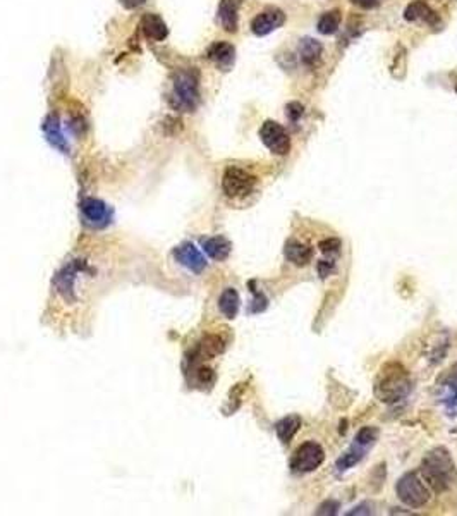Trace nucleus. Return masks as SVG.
<instances>
[{
	"label": "nucleus",
	"mask_w": 457,
	"mask_h": 516,
	"mask_svg": "<svg viewBox=\"0 0 457 516\" xmlns=\"http://www.w3.org/2000/svg\"><path fill=\"white\" fill-rule=\"evenodd\" d=\"M420 475L433 492H445L457 482V468L447 447L428 451L420 466Z\"/></svg>",
	"instance_id": "obj_1"
},
{
	"label": "nucleus",
	"mask_w": 457,
	"mask_h": 516,
	"mask_svg": "<svg viewBox=\"0 0 457 516\" xmlns=\"http://www.w3.org/2000/svg\"><path fill=\"white\" fill-rule=\"evenodd\" d=\"M199 78L194 67L183 69L174 76V86L168 97L171 107L179 112H194L199 103Z\"/></svg>",
	"instance_id": "obj_2"
},
{
	"label": "nucleus",
	"mask_w": 457,
	"mask_h": 516,
	"mask_svg": "<svg viewBox=\"0 0 457 516\" xmlns=\"http://www.w3.org/2000/svg\"><path fill=\"white\" fill-rule=\"evenodd\" d=\"M411 391L408 373L399 365H387L375 382V396L382 403H397Z\"/></svg>",
	"instance_id": "obj_3"
},
{
	"label": "nucleus",
	"mask_w": 457,
	"mask_h": 516,
	"mask_svg": "<svg viewBox=\"0 0 457 516\" xmlns=\"http://www.w3.org/2000/svg\"><path fill=\"white\" fill-rule=\"evenodd\" d=\"M397 498L406 504V506L414 508H423L432 498V492H430L428 484L423 480V477L416 472H409L397 482Z\"/></svg>",
	"instance_id": "obj_4"
},
{
	"label": "nucleus",
	"mask_w": 457,
	"mask_h": 516,
	"mask_svg": "<svg viewBox=\"0 0 457 516\" xmlns=\"http://www.w3.org/2000/svg\"><path fill=\"white\" fill-rule=\"evenodd\" d=\"M256 178L239 167H229L222 178V190L229 198H243L251 193Z\"/></svg>",
	"instance_id": "obj_5"
},
{
	"label": "nucleus",
	"mask_w": 457,
	"mask_h": 516,
	"mask_svg": "<svg viewBox=\"0 0 457 516\" xmlns=\"http://www.w3.org/2000/svg\"><path fill=\"white\" fill-rule=\"evenodd\" d=\"M325 460L324 447L317 442H305L296 449L293 460H291V470L294 473H310L314 472Z\"/></svg>",
	"instance_id": "obj_6"
},
{
	"label": "nucleus",
	"mask_w": 457,
	"mask_h": 516,
	"mask_svg": "<svg viewBox=\"0 0 457 516\" xmlns=\"http://www.w3.org/2000/svg\"><path fill=\"white\" fill-rule=\"evenodd\" d=\"M260 138L265 147L275 155H287L291 150V138L284 126L275 121H265L260 128Z\"/></svg>",
	"instance_id": "obj_7"
},
{
	"label": "nucleus",
	"mask_w": 457,
	"mask_h": 516,
	"mask_svg": "<svg viewBox=\"0 0 457 516\" xmlns=\"http://www.w3.org/2000/svg\"><path fill=\"white\" fill-rule=\"evenodd\" d=\"M79 210H81L84 225L91 229H103L112 220V210L98 198H84L79 204Z\"/></svg>",
	"instance_id": "obj_8"
},
{
	"label": "nucleus",
	"mask_w": 457,
	"mask_h": 516,
	"mask_svg": "<svg viewBox=\"0 0 457 516\" xmlns=\"http://www.w3.org/2000/svg\"><path fill=\"white\" fill-rule=\"evenodd\" d=\"M286 22V14L277 7H268V9L261 11V13L253 19L251 32L258 37H265V34L275 32V29L284 26Z\"/></svg>",
	"instance_id": "obj_9"
},
{
	"label": "nucleus",
	"mask_w": 457,
	"mask_h": 516,
	"mask_svg": "<svg viewBox=\"0 0 457 516\" xmlns=\"http://www.w3.org/2000/svg\"><path fill=\"white\" fill-rule=\"evenodd\" d=\"M174 258L178 260L180 265H184L186 269H190L191 272L201 274L206 269V260L201 255V251L191 243L180 244L174 250Z\"/></svg>",
	"instance_id": "obj_10"
},
{
	"label": "nucleus",
	"mask_w": 457,
	"mask_h": 516,
	"mask_svg": "<svg viewBox=\"0 0 457 516\" xmlns=\"http://www.w3.org/2000/svg\"><path fill=\"white\" fill-rule=\"evenodd\" d=\"M206 57H208L212 62L217 64L218 67L227 71V69L234 64V59H236V51L234 47L227 41H215L213 45H210L208 52H206Z\"/></svg>",
	"instance_id": "obj_11"
},
{
	"label": "nucleus",
	"mask_w": 457,
	"mask_h": 516,
	"mask_svg": "<svg viewBox=\"0 0 457 516\" xmlns=\"http://www.w3.org/2000/svg\"><path fill=\"white\" fill-rule=\"evenodd\" d=\"M243 0H220L218 6V21L225 32L234 33L237 29V13Z\"/></svg>",
	"instance_id": "obj_12"
},
{
	"label": "nucleus",
	"mask_w": 457,
	"mask_h": 516,
	"mask_svg": "<svg viewBox=\"0 0 457 516\" xmlns=\"http://www.w3.org/2000/svg\"><path fill=\"white\" fill-rule=\"evenodd\" d=\"M141 29L147 34V38L155 41H164L168 34L167 25L159 14H145L141 19Z\"/></svg>",
	"instance_id": "obj_13"
},
{
	"label": "nucleus",
	"mask_w": 457,
	"mask_h": 516,
	"mask_svg": "<svg viewBox=\"0 0 457 516\" xmlns=\"http://www.w3.org/2000/svg\"><path fill=\"white\" fill-rule=\"evenodd\" d=\"M284 253H286V258L289 260L291 263L298 267H305L308 265L310 260L313 258V251H311L310 246L306 244L299 243V241L291 239L286 243V248H284Z\"/></svg>",
	"instance_id": "obj_14"
},
{
	"label": "nucleus",
	"mask_w": 457,
	"mask_h": 516,
	"mask_svg": "<svg viewBox=\"0 0 457 516\" xmlns=\"http://www.w3.org/2000/svg\"><path fill=\"white\" fill-rule=\"evenodd\" d=\"M440 389L444 391L442 395V403L447 404L449 408H457V363L447 370L442 377Z\"/></svg>",
	"instance_id": "obj_15"
},
{
	"label": "nucleus",
	"mask_w": 457,
	"mask_h": 516,
	"mask_svg": "<svg viewBox=\"0 0 457 516\" xmlns=\"http://www.w3.org/2000/svg\"><path fill=\"white\" fill-rule=\"evenodd\" d=\"M322 53H324V47L314 38H303L301 44H299V55L308 67L318 66V62L322 60Z\"/></svg>",
	"instance_id": "obj_16"
},
{
	"label": "nucleus",
	"mask_w": 457,
	"mask_h": 516,
	"mask_svg": "<svg viewBox=\"0 0 457 516\" xmlns=\"http://www.w3.org/2000/svg\"><path fill=\"white\" fill-rule=\"evenodd\" d=\"M406 21H418V19H423L428 25L435 26L439 25V16L430 9L423 0H416V2H411L404 11Z\"/></svg>",
	"instance_id": "obj_17"
},
{
	"label": "nucleus",
	"mask_w": 457,
	"mask_h": 516,
	"mask_svg": "<svg viewBox=\"0 0 457 516\" xmlns=\"http://www.w3.org/2000/svg\"><path fill=\"white\" fill-rule=\"evenodd\" d=\"M203 250L210 258L222 262V260L229 257L232 246H230L229 239H225L224 236H215V238L203 239Z\"/></svg>",
	"instance_id": "obj_18"
},
{
	"label": "nucleus",
	"mask_w": 457,
	"mask_h": 516,
	"mask_svg": "<svg viewBox=\"0 0 457 516\" xmlns=\"http://www.w3.org/2000/svg\"><path fill=\"white\" fill-rule=\"evenodd\" d=\"M299 427H301V418L298 415H289L284 416L280 422L275 425V432H277V437L282 444H289L293 441V437L298 434Z\"/></svg>",
	"instance_id": "obj_19"
},
{
	"label": "nucleus",
	"mask_w": 457,
	"mask_h": 516,
	"mask_svg": "<svg viewBox=\"0 0 457 516\" xmlns=\"http://www.w3.org/2000/svg\"><path fill=\"white\" fill-rule=\"evenodd\" d=\"M218 310H220L225 319H236L237 310H239V294H237L236 289H224V293L218 298Z\"/></svg>",
	"instance_id": "obj_20"
},
{
	"label": "nucleus",
	"mask_w": 457,
	"mask_h": 516,
	"mask_svg": "<svg viewBox=\"0 0 457 516\" xmlns=\"http://www.w3.org/2000/svg\"><path fill=\"white\" fill-rule=\"evenodd\" d=\"M44 129H45V135H47V140L50 141V143H52L55 148H59L62 154H67L69 152L67 140H65L62 131H60V126H59V121H57V117H48V119L45 121Z\"/></svg>",
	"instance_id": "obj_21"
},
{
	"label": "nucleus",
	"mask_w": 457,
	"mask_h": 516,
	"mask_svg": "<svg viewBox=\"0 0 457 516\" xmlns=\"http://www.w3.org/2000/svg\"><path fill=\"white\" fill-rule=\"evenodd\" d=\"M340 21H343V14H340L339 9L329 11V13H325L324 16L318 19L317 29L322 34H333L339 29Z\"/></svg>",
	"instance_id": "obj_22"
},
{
	"label": "nucleus",
	"mask_w": 457,
	"mask_h": 516,
	"mask_svg": "<svg viewBox=\"0 0 457 516\" xmlns=\"http://www.w3.org/2000/svg\"><path fill=\"white\" fill-rule=\"evenodd\" d=\"M364 451H366V447H361L358 444H355L351 447V449L347 451V453L343 454V456L337 460V468H339L340 472H344V470H349V468H352L355 465H358L359 461L363 460Z\"/></svg>",
	"instance_id": "obj_23"
},
{
	"label": "nucleus",
	"mask_w": 457,
	"mask_h": 516,
	"mask_svg": "<svg viewBox=\"0 0 457 516\" xmlns=\"http://www.w3.org/2000/svg\"><path fill=\"white\" fill-rule=\"evenodd\" d=\"M376 437H378V430L375 429V427H364V429H361L358 434H356L355 437V444H358L361 447H370L373 442L376 441Z\"/></svg>",
	"instance_id": "obj_24"
},
{
	"label": "nucleus",
	"mask_w": 457,
	"mask_h": 516,
	"mask_svg": "<svg viewBox=\"0 0 457 516\" xmlns=\"http://www.w3.org/2000/svg\"><path fill=\"white\" fill-rule=\"evenodd\" d=\"M320 250L324 251V253H326V255L339 253V250H340V241L339 239H333V238L324 239L320 243Z\"/></svg>",
	"instance_id": "obj_25"
},
{
	"label": "nucleus",
	"mask_w": 457,
	"mask_h": 516,
	"mask_svg": "<svg viewBox=\"0 0 457 516\" xmlns=\"http://www.w3.org/2000/svg\"><path fill=\"white\" fill-rule=\"evenodd\" d=\"M339 510V503L337 501H325L318 506L317 515H336Z\"/></svg>",
	"instance_id": "obj_26"
},
{
	"label": "nucleus",
	"mask_w": 457,
	"mask_h": 516,
	"mask_svg": "<svg viewBox=\"0 0 457 516\" xmlns=\"http://www.w3.org/2000/svg\"><path fill=\"white\" fill-rule=\"evenodd\" d=\"M333 269H336V263L332 260H320L318 262V274H320L322 279L329 277L333 272Z\"/></svg>",
	"instance_id": "obj_27"
},
{
	"label": "nucleus",
	"mask_w": 457,
	"mask_h": 516,
	"mask_svg": "<svg viewBox=\"0 0 457 516\" xmlns=\"http://www.w3.org/2000/svg\"><path fill=\"white\" fill-rule=\"evenodd\" d=\"M303 110H305V109H303V105L299 102L289 103V105H287V117H289V119L293 122H296L299 119V117L303 116Z\"/></svg>",
	"instance_id": "obj_28"
},
{
	"label": "nucleus",
	"mask_w": 457,
	"mask_h": 516,
	"mask_svg": "<svg viewBox=\"0 0 457 516\" xmlns=\"http://www.w3.org/2000/svg\"><path fill=\"white\" fill-rule=\"evenodd\" d=\"M265 308H267V298H265L263 294L256 293L255 301H253V307L249 308V312H251V313H258V312H263Z\"/></svg>",
	"instance_id": "obj_29"
},
{
	"label": "nucleus",
	"mask_w": 457,
	"mask_h": 516,
	"mask_svg": "<svg viewBox=\"0 0 457 516\" xmlns=\"http://www.w3.org/2000/svg\"><path fill=\"white\" fill-rule=\"evenodd\" d=\"M347 515H349V516H356V515H373V511L370 510V504L364 503V504H359V506H358V508H355V510H352V511H349Z\"/></svg>",
	"instance_id": "obj_30"
},
{
	"label": "nucleus",
	"mask_w": 457,
	"mask_h": 516,
	"mask_svg": "<svg viewBox=\"0 0 457 516\" xmlns=\"http://www.w3.org/2000/svg\"><path fill=\"white\" fill-rule=\"evenodd\" d=\"M378 0H352V4L358 7H363V9H371V7L376 6Z\"/></svg>",
	"instance_id": "obj_31"
},
{
	"label": "nucleus",
	"mask_w": 457,
	"mask_h": 516,
	"mask_svg": "<svg viewBox=\"0 0 457 516\" xmlns=\"http://www.w3.org/2000/svg\"><path fill=\"white\" fill-rule=\"evenodd\" d=\"M121 2H122V6L126 7V9H136V7L143 6L147 0H121Z\"/></svg>",
	"instance_id": "obj_32"
}]
</instances>
